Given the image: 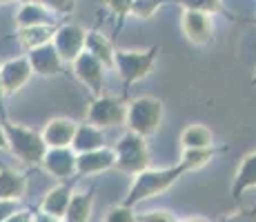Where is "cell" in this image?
Instances as JSON below:
<instances>
[{
    "label": "cell",
    "mask_w": 256,
    "mask_h": 222,
    "mask_svg": "<svg viewBox=\"0 0 256 222\" xmlns=\"http://www.w3.org/2000/svg\"><path fill=\"white\" fill-rule=\"evenodd\" d=\"M252 24H256V18H252Z\"/></svg>",
    "instance_id": "obj_41"
},
{
    "label": "cell",
    "mask_w": 256,
    "mask_h": 222,
    "mask_svg": "<svg viewBox=\"0 0 256 222\" xmlns=\"http://www.w3.org/2000/svg\"><path fill=\"white\" fill-rule=\"evenodd\" d=\"M54 33H56V27L54 24H32V27H18V38L20 42L29 49L42 47V44H49L54 40Z\"/></svg>",
    "instance_id": "obj_21"
},
{
    "label": "cell",
    "mask_w": 256,
    "mask_h": 222,
    "mask_svg": "<svg viewBox=\"0 0 256 222\" xmlns=\"http://www.w3.org/2000/svg\"><path fill=\"white\" fill-rule=\"evenodd\" d=\"M27 60L32 65V71L36 76H58L62 69V60L58 56L56 47L52 42L49 44H42V47H36V49H29L27 51Z\"/></svg>",
    "instance_id": "obj_12"
},
{
    "label": "cell",
    "mask_w": 256,
    "mask_h": 222,
    "mask_svg": "<svg viewBox=\"0 0 256 222\" xmlns=\"http://www.w3.org/2000/svg\"><path fill=\"white\" fill-rule=\"evenodd\" d=\"M34 76L32 65H29L27 56L9 58L7 62L0 65V82H2L4 96H14L29 82V78Z\"/></svg>",
    "instance_id": "obj_10"
},
{
    "label": "cell",
    "mask_w": 256,
    "mask_h": 222,
    "mask_svg": "<svg viewBox=\"0 0 256 222\" xmlns=\"http://www.w3.org/2000/svg\"><path fill=\"white\" fill-rule=\"evenodd\" d=\"M9 2H14V0H0V4H9Z\"/></svg>",
    "instance_id": "obj_39"
},
{
    "label": "cell",
    "mask_w": 256,
    "mask_h": 222,
    "mask_svg": "<svg viewBox=\"0 0 256 222\" xmlns=\"http://www.w3.org/2000/svg\"><path fill=\"white\" fill-rule=\"evenodd\" d=\"M18 27H32V24H54V13L42 2H24L16 13Z\"/></svg>",
    "instance_id": "obj_18"
},
{
    "label": "cell",
    "mask_w": 256,
    "mask_h": 222,
    "mask_svg": "<svg viewBox=\"0 0 256 222\" xmlns=\"http://www.w3.org/2000/svg\"><path fill=\"white\" fill-rule=\"evenodd\" d=\"M27 189V178L14 169H0V200H20Z\"/></svg>",
    "instance_id": "obj_19"
},
{
    "label": "cell",
    "mask_w": 256,
    "mask_h": 222,
    "mask_svg": "<svg viewBox=\"0 0 256 222\" xmlns=\"http://www.w3.org/2000/svg\"><path fill=\"white\" fill-rule=\"evenodd\" d=\"M125 116H127V105L120 98H112V96H98L94 98V102L87 109V122L107 129V127H118L125 125Z\"/></svg>",
    "instance_id": "obj_6"
},
{
    "label": "cell",
    "mask_w": 256,
    "mask_h": 222,
    "mask_svg": "<svg viewBox=\"0 0 256 222\" xmlns=\"http://www.w3.org/2000/svg\"><path fill=\"white\" fill-rule=\"evenodd\" d=\"M72 69H74V76L90 89L94 98L102 96V89H105V65L100 60H96L90 51H82L72 62Z\"/></svg>",
    "instance_id": "obj_8"
},
{
    "label": "cell",
    "mask_w": 256,
    "mask_h": 222,
    "mask_svg": "<svg viewBox=\"0 0 256 222\" xmlns=\"http://www.w3.org/2000/svg\"><path fill=\"white\" fill-rule=\"evenodd\" d=\"M92 211H94V189L72 194L70 205H67L65 216H62V222H90Z\"/></svg>",
    "instance_id": "obj_17"
},
{
    "label": "cell",
    "mask_w": 256,
    "mask_h": 222,
    "mask_svg": "<svg viewBox=\"0 0 256 222\" xmlns=\"http://www.w3.org/2000/svg\"><path fill=\"white\" fill-rule=\"evenodd\" d=\"M114 167L127 176H136L145 171L150 167V149H147L145 138L127 131L114 147Z\"/></svg>",
    "instance_id": "obj_5"
},
{
    "label": "cell",
    "mask_w": 256,
    "mask_h": 222,
    "mask_svg": "<svg viewBox=\"0 0 256 222\" xmlns=\"http://www.w3.org/2000/svg\"><path fill=\"white\" fill-rule=\"evenodd\" d=\"M183 149H210L214 147V133L205 125H190L180 133Z\"/></svg>",
    "instance_id": "obj_22"
},
{
    "label": "cell",
    "mask_w": 256,
    "mask_h": 222,
    "mask_svg": "<svg viewBox=\"0 0 256 222\" xmlns=\"http://www.w3.org/2000/svg\"><path fill=\"white\" fill-rule=\"evenodd\" d=\"M34 220V214L29 209H18V211H14L12 216H9L4 222H32Z\"/></svg>",
    "instance_id": "obj_33"
},
{
    "label": "cell",
    "mask_w": 256,
    "mask_h": 222,
    "mask_svg": "<svg viewBox=\"0 0 256 222\" xmlns=\"http://www.w3.org/2000/svg\"><path fill=\"white\" fill-rule=\"evenodd\" d=\"M136 222H178L176 216L167 209L145 211V214H136Z\"/></svg>",
    "instance_id": "obj_28"
},
{
    "label": "cell",
    "mask_w": 256,
    "mask_h": 222,
    "mask_svg": "<svg viewBox=\"0 0 256 222\" xmlns=\"http://www.w3.org/2000/svg\"><path fill=\"white\" fill-rule=\"evenodd\" d=\"M220 222H256V207L254 209H240L234 211V214L225 216Z\"/></svg>",
    "instance_id": "obj_31"
},
{
    "label": "cell",
    "mask_w": 256,
    "mask_h": 222,
    "mask_svg": "<svg viewBox=\"0 0 256 222\" xmlns=\"http://www.w3.org/2000/svg\"><path fill=\"white\" fill-rule=\"evenodd\" d=\"M14 211H18V200H0V222L7 220Z\"/></svg>",
    "instance_id": "obj_32"
},
{
    "label": "cell",
    "mask_w": 256,
    "mask_h": 222,
    "mask_svg": "<svg viewBox=\"0 0 256 222\" xmlns=\"http://www.w3.org/2000/svg\"><path fill=\"white\" fill-rule=\"evenodd\" d=\"M163 102L154 96H140L127 105L125 125L132 133H138L142 138L154 136L163 125Z\"/></svg>",
    "instance_id": "obj_4"
},
{
    "label": "cell",
    "mask_w": 256,
    "mask_h": 222,
    "mask_svg": "<svg viewBox=\"0 0 256 222\" xmlns=\"http://www.w3.org/2000/svg\"><path fill=\"white\" fill-rule=\"evenodd\" d=\"M70 198H72V189L67 185L54 187V189L45 196V200L40 202V211H47V214L62 218V216H65L67 205H70Z\"/></svg>",
    "instance_id": "obj_23"
},
{
    "label": "cell",
    "mask_w": 256,
    "mask_h": 222,
    "mask_svg": "<svg viewBox=\"0 0 256 222\" xmlns=\"http://www.w3.org/2000/svg\"><path fill=\"white\" fill-rule=\"evenodd\" d=\"M250 189H256V151L243 158V162L238 165L232 185V198L240 200V196L248 194Z\"/></svg>",
    "instance_id": "obj_16"
},
{
    "label": "cell",
    "mask_w": 256,
    "mask_h": 222,
    "mask_svg": "<svg viewBox=\"0 0 256 222\" xmlns=\"http://www.w3.org/2000/svg\"><path fill=\"white\" fill-rule=\"evenodd\" d=\"M85 51H90L96 60H100L102 65L107 67H114V53L116 49L112 47V42L107 40L102 33L98 31H87L85 36Z\"/></svg>",
    "instance_id": "obj_20"
},
{
    "label": "cell",
    "mask_w": 256,
    "mask_h": 222,
    "mask_svg": "<svg viewBox=\"0 0 256 222\" xmlns=\"http://www.w3.org/2000/svg\"><path fill=\"white\" fill-rule=\"evenodd\" d=\"M49 9L52 13H72L76 7V0H38Z\"/></svg>",
    "instance_id": "obj_30"
},
{
    "label": "cell",
    "mask_w": 256,
    "mask_h": 222,
    "mask_svg": "<svg viewBox=\"0 0 256 222\" xmlns=\"http://www.w3.org/2000/svg\"><path fill=\"white\" fill-rule=\"evenodd\" d=\"M180 29H183L185 38L192 44H205L212 42L214 38V22H212L210 13L203 11H194V9H183V16H180Z\"/></svg>",
    "instance_id": "obj_9"
},
{
    "label": "cell",
    "mask_w": 256,
    "mask_h": 222,
    "mask_svg": "<svg viewBox=\"0 0 256 222\" xmlns=\"http://www.w3.org/2000/svg\"><path fill=\"white\" fill-rule=\"evenodd\" d=\"M165 0H134L132 2V16L136 18H142V20H150L152 16H154L156 11H158V7L163 4Z\"/></svg>",
    "instance_id": "obj_25"
},
{
    "label": "cell",
    "mask_w": 256,
    "mask_h": 222,
    "mask_svg": "<svg viewBox=\"0 0 256 222\" xmlns=\"http://www.w3.org/2000/svg\"><path fill=\"white\" fill-rule=\"evenodd\" d=\"M78 122L72 118H52L42 129V140L47 149H58V147H72L74 133H76Z\"/></svg>",
    "instance_id": "obj_14"
},
{
    "label": "cell",
    "mask_w": 256,
    "mask_h": 222,
    "mask_svg": "<svg viewBox=\"0 0 256 222\" xmlns=\"http://www.w3.org/2000/svg\"><path fill=\"white\" fill-rule=\"evenodd\" d=\"M85 36H87L85 29H82L80 24H74V22H67V24H62V27L56 29L52 44L56 47V51H58V56H60L62 62H74L82 51H85Z\"/></svg>",
    "instance_id": "obj_7"
},
{
    "label": "cell",
    "mask_w": 256,
    "mask_h": 222,
    "mask_svg": "<svg viewBox=\"0 0 256 222\" xmlns=\"http://www.w3.org/2000/svg\"><path fill=\"white\" fill-rule=\"evenodd\" d=\"M40 165L45 167L47 174H52L58 180H70V178L76 176V151L72 147L47 149Z\"/></svg>",
    "instance_id": "obj_11"
},
{
    "label": "cell",
    "mask_w": 256,
    "mask_h": 222,
    "mask_svg": "<svg viewBox=\"0 0 256 222\" xmlns=\"http://www.w3.org/2000/svg\"><path fill=\"white\" fill-rule=\"evenodd\" d=\"M160 47L154 44L150 49H116L114 53V67L122 80L125 91H130L132 85L138 80H145L150 71L154 69V62L158 58Z\"/></svg>",
    "instance_id": "obj_3"
},
{
    "label": "cell",
    "mask_w": 256,
    "mask_h": 222,
    "mask_svg": "<svg viewBox=\"0 0 256 222\" xmlns=\"http://www.w3.org/2000/svg\"><path fill=\"white\" fill-rule=\"evenodd\" d=\"M102 222H136V214L132 211V207L127 205H116L107 211V216Z\"/></svg>",
    "instance_id": "obj_27"
},
{
    "label": "cell",
    "mask_w": 256,
    "mask_h": 222,
    "mask_svg": "<svg viewBox=\"0 0 256 222\" xmlns=\"http://www.w3.org/2000/svg\"><path fill=\"white\" fill-rule=\"evenodd\" d=\"M183 222H205V220H200V218H187V220H183Z\"/></svg>",
    "instance_id": "obj_37"
},
{
    "label": "cell",
    "mask_w": 256,
    "mask_h": 222,
    "mask_svg": "<svg viewBox=\"0 0 256 222\" xmlns=\"http://www.w3.org/2000/svg\"><path fill=\"white\" fill-rule=\"evenodd\" d=\"M20 4H24V2H38V0H18Z\"/></svg>",
    "instance_id": "obj_38"
},
{
    "label": "cell",
    "mask_w": 256,
    "mask_h": 222,
    "mask_svg": "<svg viewBox=\"0 0 256 222\" xmlns=\"http://www.w3.org/2000/svg\"><path fill=\"white\" fill-rule=\"evenodd\" d=\"M100 147H105V131L100 127L92 125V122L76 127V133H74L72 140V149L76 154H85V151L100 149Z\"/></svg>",
    "instance_id": "obj_15"
},
{
    "label": "cell",
    "mask_w": 256,
    "mask_h": 222,
    "mask_svg": "<svg viewBox=\"0 0 256 222\" xmlns=\"http://www.w3.org/2000/svg\"><path fill=\"white\" fill-rule=\"evenodd\" d=\"M4 138H7V149L24 165H40L47 154V145L38 131L29 129L18 122H9L7 118L2 120Z\"/></svg>",
    "instance_id": "obj_2"
},
{
    "label": "cell",
    "mask_w": 256,
    "mask_h": 222,
    "mask_svg": "<svg viewBox=\"0 0 256 222\" xmlns=\"http://www.w3.org/2000/svg\"><path fill=\"white\" fill-rule=\"evenodd\" d=\"M32 222H62V218L47 214V211H34V220Z\"/></svg>",
    "instance_id": "obj_34"
},
{
    "label": "cell",
    "mask_w": 256,
    "mask_h": 222,
    "mask_svg": "<svg viewBox=\"0 0 256 222\" xmlns=\"http://www.w3.org/2000/svg\"><path fill=\"white\" fill-rule=\"evenodd\" d=\"M187 174V169L183 165H174V167H165V169H150L147 167L145 171L134 176V182H132L130 191H127V198L122 200V205L134 207L138 202H145L154 196L165 194L167 189L176 185Z\"/></svg>",
    "instance_id": "obj_1"
},
{
    "label": "cell",
    "mask_w": 256,
    "mask_h": 222,
    "mask_svg": "<svg viewBox=\"0 0 256 222\" xmlns=\"http://www.w3.org/2000/svg\"><path fill=\"white\" fill-rule=\"evenodd\" d=\"M132 2L134 0H105V4L110 7V11L114 13L118 20H125L132 11Z\"/></svg>",
    "instance_id": "obj_29"
},
{
    "label": "cell",
    "mask_w": 256,
    "mask_h": 222,
    "mask_svg": "<svg viewBox=\"0 0 256 222\" xmlns=\"http://www.w3.org/2000/svg\"><path fill=\"white\" fill-rule=\"evenodd\" d=\"M214 156H216L214 147H210V149H183V156H180L178 162L187 171H196V169H203Z\"/></svg>",
    "instance_id": "obj_24"
},
{
    "label": "cell",
    "mask_w": 256,
    "mask_h": 222,
    "mask_svg": "<svg viewBox=\"0 0 256 222\" xmlns=\"http://www.w3.org/2000/svg\"><path fill=\"white\" fill-rule=\"evenodd\" d=\"M2 120H4V118H0V149H7V138H4V129H2Z\"/></svg>",
    "instance_id": "obj_35"
},
{
    "label": "cell",
    "mask_w": 256,
    "mask_h": 222,
    "mask_svg": "<svg viewBox=\"0 0 256 222\" xmlns=\"http://www.w3.org/2000/svg\"><path fill=\"white\" fill-rule=\"evenodd\" d=\"M252 85H256V71H254V78H252Z\"/></svg>",
    "instance_id": "obj_40"
},
{
    "label": "cell",
    "mask_w": 256,
    "mask_h": 222,
    "mask_svg": "<svg viewBox=\"0 0 256 222\" xmlns=\"http://www.w3.org/2000/svg\"><path fill=\"white\" fill-rule=\"evenodd\" d=\"M183 9H194V11H203V13H216L220 11V0H176Z\"/></svg>",
    "instance_id": "obj_26"
},
{
    "label": "cell",
    "mask_w": 256,
    "mask_h": 222,
    "mask_svg": "<svg viewBox=\"0 0 256 222\" xmlns=\"http://www.w3.org/2000/svg\"><path fill=\"white\" fill-rule=\"evenodd\" d=\"M2 100H4V91H2V82H0V107H2Z\"/></svg>",
    "instance_id": "obj_36"
},
{
    "label": "cell",
    "mask_w": 256,
    "mask_h": 222,
    "mask_svg": "<svg viewBox=\"0 0 256 222\" xmlns=\"http://www.w3.org/2000/svg\"><path fill=\"white\" fill-rule=\"evenodd\" d=\"M114 162H116L114 149H107V147H100V149H94V151H85V154H76V176L102 174V171L112 169Z\"/></svg>",
    "instance_id": "obj_13"
}]
</instances>
